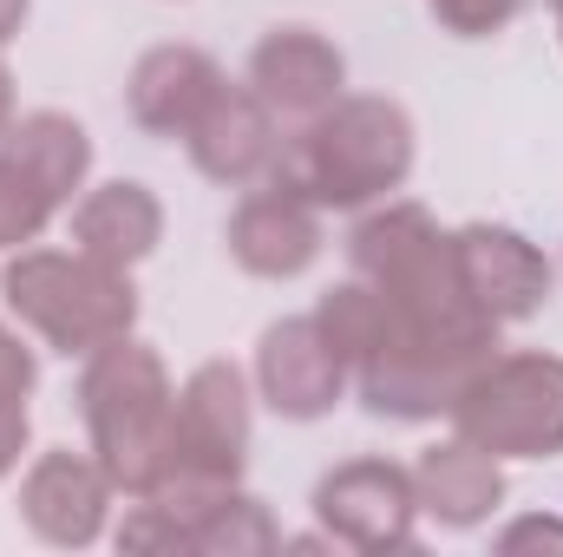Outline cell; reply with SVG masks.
Instances as JSON below:
<instances>
[{
	"label": "cell",
	"instance_id": "1",
	"mask_svg": "<svg viewBox=\"0 0 563 557\" xmlns=\"http://www.w3.org/2000/svg\"><path fill=\"white\" fill-rule=\"evenodd\" d=\"M413 157H420V139L400 99L341 92L328 112L301 119V132L282 144L276 177L321 210H367L407 190Z\"/></svg>",
	"mask_w": 563,
	"mask_h": 557
},
{
	"label": "cell",
	"instance_id": "2",
	"mask_svg": "<svg viewBox=\"0 0 563 557\" xmlns=\"http://www.w3.org/2000/svg\"><path fill=\"white\" fill-rule=\"evenodd\" d=\"M170 407H177V381L139 335H119L79 361V419H86L92 459L125 499H144L164 472Z\"/></svg>",
	"mask_w": 563,
	"mask_h": 557
},
{
	"label": "cell",
	"instance_id": "3",
	"mask_svg": "<svg viewBox=\"0 0 563 557\" xmlns=\"http://www.w3.org/2000/svg\"><path fill=\"white\" fill-rule=\"evenodd\" d=\"M492 354H498V321H407L387 308L374 348L354 361V401L394 426L452 419V401Z\"/></svg>",
	"mask_w": 563,
	"mask_h": 557
},
{
	"label": "cell",
	"instance_id": "4",
	"mask_svg": "<svg viewBox=\"0 0 563 557\" xmlns=\"http://www.w3.org/2000/svg\"><path fill=\"white\" fill-rule=\"evenodd\" d=\"M256 439V381L236 361H203L184 374L177 407H170V439H164V472L144 499H157L177 525L203 512L223 485H243Z\"/></svg>",
	"mask_w": 563,
	"mask_h": 557
},
{
	"label": "cell",
	"instance_id": "5",
	"mask_svg": "<svg viewBox=\"0 0 563 557\" xmlns=\"http://www.w3.org/2000/svg\"><path fill=\"white\" fill-rule=\"evenodd\" d=\"M0 302L66 361H86L92 348L139 328L132 270H112L86 250H13V263L0 270Z\"/></svg>",
	"mask_w": 563,
	"mask_h": 557
},
{
	"label": "cell",
	"instance_id": "6",
	"mask_svg": "<svg viewBox=\"0 0 563 557\" xmlns=\"http://www.w3.org/2000/svg\"><path fill=\"white\" fill-rule=\"evenodd\" d=\"M347 263L354 276L374 282L387 295L394 315L407 321H485L459 282L452 263V230H439V217L413 197H387L354 210L347 230Z\"/></svg>",
	"mask_w": 563,
	"mask_h": 557
},
{
	"label": "cell",
	"instance_id": "7",
	"mask_svg": "<svg viewBox=\"0 0 563 557\" xmlns=\"http://www.w3.org/2000/svg\"><path fill=\"white\" fill-rule=\"evenodd\" d=\"M452 433L492 459H558L563 452V354L511 348L492 354L452 401Z\"/></svg>",
	"mask_w": 563,
	"mask_h": 557
},
{
	"label": "cell",
	"instance_id": "8",
	"mask_svg": "<svg viewBox=\"0 0 563 557\" xmlns=\"http://www.w3.org/2000/svg\"><path fill=\"white\" fill-rule=\"evenodd\" d=\"M314 518L334 545L347 551H413L420 545V492L413 466H394L380 452L341 459L334 472L314 479Z\"/></svg>",
	"mask_w": 563,
	"mask_h": 557
},
{
	"label": "cell",
	"instance_id": "9",
	"mask_svg": "<svg viewBox=\"0 0 563 557\" xmlns=\"http://www.w3.org/2000/svg\"><path fill=\"white\" fill-rule=\"evenodd\" d=\"M250 381H256V401L276 419L308 426V419H328L347 401L354 368L341 361V348L321 335L314 315H282L256 341V374Z\"/></svg>",
	"mask_w": 563,
	"mask_h": 557
},
{
	"label": "cell",
	"instance_id": "10",
	"mask_svg": "<svg viewBox=\"0 0 563 557\" xmlns=\"http://www.w3.org/2000/svg\"><path fill=\"white\" fill-rule=\"evenodd\" d=\"M321 204H308L295 184H250L243 197H236V210H230V223H223V250H230V263L243 270V276L256 282H295L314 270V256H321Z\"/></svg>",
	"mask_w": 563,
	"mask_h": 557
},
{
	"label": "cell",
	"instance_id": "11",
	"mask_svg": "<svg viewBox=\"0 0 563 557\" xmlns=\"http://www.w3.org/2000/svg\"><path fill=\"white\" fill-rule=\"evenodd\" d=\"M112 499H119V485L106 479V466L92 459V446H86V452L53 446V452H40V459L26 466V479H20V525H26L40 545H53V551H86V545L106 538Z\"/></svg>",
	"mask_w": 563,
	"mask_h": 557
},
{
	"label": "cell",
	"instance_id": "12",
	"mask_svg": "<svg viewBox=\"0 0 563 557\" xmlns=\"http://www.w3.org/2000/svg\"><path fill=\"white\" fill-rule=\"evenodd\" d=\"M452 263H459V282H465L472 308L485 321H498V328L531 321L558 288L551 256L511 223H459L452 230Z\"/></svg>",
	"mask_w": 563,
	"mask_h": 557
},
{
	"label": "cell",
	"instance_id": "13",
	"mask_svg": "<svg viewBox=\"0 0 563 557\" xmlns=\"http://www.w3.org/2000/svg\"><path fill=\"white\" fill-rule=\"evenodd\" d=\"M282 119L250 92V86H230L203 106V119L184 132V151L197 164V177L223 184V190H250V184H269L282 164Z\"/></svg>",
	"mask_w": 563,
	"mask_h": 557
},
{
	"label": "cell",
	"instance_id": "14",
	"mask_svg": "<svg viewBox=\"0 0 563 557\" xmlns=\"http://www.w3.org/2000/svg\"><path fill=\"white\" fill-rule=\"evenodd\" d=\"M243 86L276 112V119H314L347 92V53L314 33V26H269L250 46Z\"/></svg>",
	"mask_w": 563,
	"mask_h": 557
},
{
	"label": "cell",
	"instance_id": "15",
	"mask_svg": "<svg viewBox=\"0 0 563 557\" xmlns=\"http://www.w3.org/2000/svg\"><path fill=\"white\" fill-rule=\"evenodd\" d=\"M217 92H223V66L203 46H184L177 40V46H151L139 66H132L125 112H132V125H139L144 139H184Z\"/></svg>",
	"mask_w": 563,
	"mask_h": 557
},
{
	"label": "cell",
	"instance_id": "16",
	"mask_svg": "<svg viewBox=\"0 0 563 557\" xmlns=\"http://www.w3.org/2000/svg\"><path fill=\"white\" fill-rule=\"evenodd\" d=\"M413 492H420V518L439 532H478L498 505H505V459H492L485 446H472L465 433L426 446L413 466Z\"/></svg>",
	"mask_w": 563,
	"mask_h": 557
},
{
	"label": "cell",
	"instance_id": "17",
	"mask_svg": "<svg viewBox=\"0 0 563 557\" xmlns=\"http://www.w3.org/2000/svg\"><path fill=\"white\" fill-rule=\"evenodd\" d=\"M66 230H73V250H86L112 270H139L164 243V204L139 177H112V184L79 190V204L66 210Z\"/></svg>",
	"mask_w": 563,
	"mask_h": 557
},
{
	"label": "cell",
	"instance_id": "18",
	"mask_svg": "<svg viewBox=\"0 0 563 557\" xmlns=\"http://www.w3.org/2000/svg\"><path fill=\"white\" fill-rule=\"evenodd\" d=\"M0 151L20 157V164L53 190L59 210H73L79 190H86V177H92V139H86V125L66 119V112H26V119H13L7 139H0Z\"/></svg>",
	"mask_w": 563,
	"mask_h": 557
},
{
	"label": "cell",
	"instance_id": "19",
	"mask_svg": "<svg viewBox=\"0 0 563 557\" xmlns=\"http://www.w3.org/2000/svg\"><path fill=\"white\" fill-rule=\"evenodd\" d=\"M184 545L203 557H263L282 551V525L269 518V505L243 485H223L203 512L184 518Z\"/></svg>",
	"mask_w": 563,
	"mask_h": 557
},
{
	"label": "cell",
	"instance_id": "20",
	"mask_svg": "<svg viewBox=\"0 0 563 557\" xmlns=\"http://www.w3.org/2000/svg\"><path fill=\"white\" fill-rule=\"evenodd\" d=\"M53 217H59L53 190H46L20 157H7V151H0V250L13 256V250L40 243V230H46Z\"/></svg>",
	"mask_w": 563,
	"mask_h": 557
},
{
	"label": "cell",
	"instance_id": "21",
	"mask_svg": "<svg viewBox=\"0 0 563 557\" xmlns=\"http://www.w3.org/2000/svg\"><path fill=\"white\" fill-rule=\"evenodd\" d=\"M426 7H432L439 33H452V40H498L525 13V0H426Z\"/></svg>",
	"mask_w": 563,
	"mask_h": 557
},
{
	"label": "cell",
	"instance_id": "22",
	"mask_svg": "<svg viewBox=\"0 0 563 557\" xmlns=\"http://www.w3.org/2000/svg\"><path fill=\"white\" fill-rule=\"evenodd\" d=\"M40 387V354L20 341V328L0 321V401H26Z\"/></svg>",
	"mask_w": 563,
	"mask_h": 557
},
{
	"label": "cell",
	"instance_id": "23",
	"mask_svg": "<svg viewBox=\"0 0 563 557\" xmlns=\"http://www.w3.org/2000/svg\"><path fill=\"white\" fill-rule=\"evenodd\" d=\"M505 557L518 551H563V518H551V512H531V518H511L498 538H492Z\"/></svg>",
	"mask_w": 563,
	"mask_h": 557
},
{
	"label": "cell",
	"instance_id": "24",
	"mask_svg": "<svg viewBox=\"0 0 563 557\" xmlns=\"http://www.w3.org/2000/svg\"><path fill=\"white\" fill-rule=\"evenodd\" d=\"M26 439H33V414H26V401H0V479L20 472Z\"/></svg>",
	"mask_w": 563,
	"mask_h": 557
},
{
	"label": "cell",
	"instance_id": "25",
	"mask_svg": "<svg viewBox=\"0 0 563 557\" xmlns=\"http://www.w3.org/2000/svg\"><path fill=\"white\" fill-rule=\"evenodd\" d=\"M26 13H33V0H0V46L26 26Z\"/></svg>",
	"mask_w": 563,
	"mask_h": 557
},
{
	"label": "cell",
	"instance_id": "26",
	"mask_svg": "<svg viewBox=\"0 0 563 557\" xmlns=\"http://www.w3.org/2000/svg\"><path fill=\"white\" fill-rule=\"evenodd\" d=\"M13 119H20V112H13V73H7V59H0V139H7Z\"/></svg>",
	"mask_w": 563,
	"mask_h": 557
},
{
	"label": "cell",
	"instance_id": "27",
	"mask_svg": "<svg viewBox=\"0 0 563 557\" xmlns=\"http://www.w3.org/2000/svg\"><path fill=\"white\" fill-rule=\"evenodd\" d=\"M551 13H558V40H563V0H551Z\"/></svg>",
	"mask_w": 563,
	"mask_h": 557
}]
</instances>
